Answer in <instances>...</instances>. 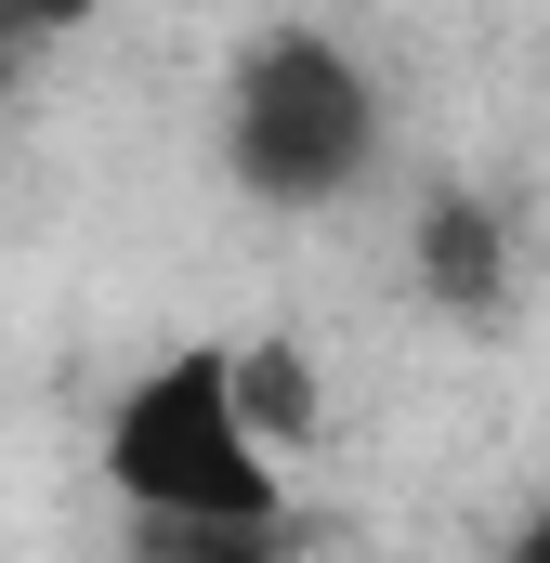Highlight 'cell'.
I'll return each instance as SVG.
<instances>
[{"instance_id": "7a4b0ae2", "label": "cell", "mask_w": 550, "mask_h": 563, "mask_svg": "<svg viewBox=\"0 0 550 563\" xmlns=\"http://www.w3.org/2000/svg\"><path fill=\"white\" fill-rule=\"evenodd\" d=\"M367 144H381V106L315 26L250 53V79H237V184L250 197H341L367 170Z\"/></svg>"}, {"instance_id": "5b68a950", "label": "cell", "mask_w": 550, "mask_h": 563, "mask_svg": "<svg viewBox=\"0 0 550 563\" xmlns=\"http://www.w3.org/2000/svg\"><path fill=\"white\" fill-rule=\"evenodd\" d=\"M144 563H275V525H210V511H144Z\"/></svg>"}, {"instance_id": "6da1fadb", "label": "cell", "mask_w": 550, "mask_h": 563, "mask_svg": "<svg viewBox=\"0 0 550 563\" xmlns=\"http://www.w3.org/2000/svg\"><path fill=\"white\" fill-rule=\"evenodd\" d=\"M106 472L132 511H210V525H275V459L237 432L223 354H170L144 367L106 420Z\"/></svg>"}, {"instance_id": "8992f818", "label": "cell", "mask_w": 550, "mask_h": 563, "mask_svg": "<svg viewBox=\"0 0 550 563\" xmlns=\"http://www.w3.org/2000/svg\"><path fill=\"white\" fill-rule=\"evenodd\" d=\"M92 0H0V40H26V26H79Z\"/></svg>"}, {"instance_id": "277c9868", "label": "cell", "mask_w": 550, "mask_h": 563, "mask_svg": "<svg viewBox=\"0 0 550 563\" xmlns=\"http://www.w3.org/2000/svg\"><path fill=\"white\" fill-rule=\"evenodd\" d=\"M419 276L446 314H498V288H512V250H498V223L472 210V197H432L419 210Z\"/></svg>"}, {"instance_id": "3957f363", "label": "cell", "mask_w": 550, "mask_h": 563, "mask_svg": "<svg viewBox=\"0 0 550 563\" xmlns=\"http://www.w3.org/2000/svg\"><path fill=\"white\" fill-rule=\"evenodd\" d=\"M223 394H237V432H250L263 459H301V445L328 432V394H315V354H301V341L223 354Z\"/></svg>"}, {"instance_id": "52a82bcc", "label": "cell", "mask_w": 550, "mask_h": 563, "mask_svg": "<svg viewBox=\"0 0 550 563\" xmlns=\"http://www.w3.org/2000/svg\"><path fill=\"white\" fill-rule=\"evenodd\" d=\"M512 563H550V525H525V551H512Z\"/></svg>"}]
</instances>
